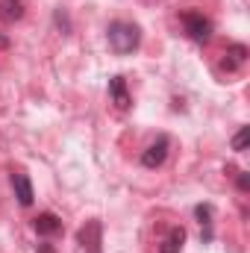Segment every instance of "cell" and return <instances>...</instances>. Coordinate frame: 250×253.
Returning a JSON list of instances; mask_svg holds the SVG:
<instances>
[{"instance_id": "1", "label": "cell", "mask_w": 250, "mask_h": 253, "mask_svg": "<svg viewBox=\"0 0 250 253\" xmlns=\"http://www.w3.org/2000/svg\"><path fill=\"white\" fill-rule=\"evenodd\" d=\"M106 39H109V47L118 56H126L141 44V30L129 21H112L109 30H106Z\"/></svg>"}, {"instance_id": "2", "label": "cell", "mask_w": 250, "mask_h": 253, "mask_svg": "<svg viewBox=\"0 0 250 253\" xmlns=\"http://www.w3.org/2000/svg\"><path fill=\"white\" fill-rule=\"evenodd\" d=\"M183 27H186V36L194 42V44H206L215 33L212 21L200 12H183Z\"/></svg>"}, {"instance_id": "3", "label": "cell", "mask_w": 250, "mask_h": 253, "mask_svg": "<svg viewBox=\"0 0 250 253\" xmlns=\"http://www.w3.org/2000/svg\"><path fill=\"white\" fill-rule=\"evenodd\" d=\"M77 245L83 253H103V224L97 218L85 221V227H80L77 233Z\"/></svg>"}, {"instance_id": "4", "label": "cell", "mask_w": 250, "mask_h": 253, "mask_svg": "<svg viewBox=\"0 0 250 253\" xmlns=\"http://www.w3.org/2000/svg\"><path fill=\"white\" fill-rule=\"evenodd\" d=\"M168 147H171L168 135H159L156 141H150V144L141 150V165H144V168H159V165L168 159Z\"/></svg>"}, {"instance_id": "5", "label": "cell", "mask_w": 250, "mask_h": 253, "mask_svg": "<svg viewBox=\"0 0 250 253\" xmlns=\"http://www.w3.org/2000/svg\"><path fill=\"white\" fill-rule=\"evenodd\" d=\"M109 97H112L115 109H121V112H126V109L132 106V97H129V91H126L124 77H112V80H109Z\"/></svg>"}, {"instance_id": "6", "label": "cell", "mask_w": 250, "mask_h": 253, "mask_svg": "<svg viewBox=\"0 0 250 253\" xmlns=\"http://www.w3.org/2000/svg\"><path fill=\"white\" fill-rule=\"evenodd\" d=\"M33 230H36L39 236H59V233H62V218L53 215V212H42V215H36Z\"/></svg>"}, {"instance_id": "7", "label": "cell", "mask_w": 250, "mask_h": 253, "mask_svg": "<svg viewBox=\"0 0 250 253\" xmlns=\"http://www.w3.org/2000/svg\"><path fill=\"white\" fill-rule=\"evenodd\" d=\"M248 56H250L248 44H242V42L227 44V50H224V65H227V71H239L242 65L248 62Z\"/></svg>"}, {"instance_id": "8", "label": "cell", "mask_w": 250, "mask_h": 253, "mask_svg": "<svg viewBox=\"0 0 250 253\" xmlns=\"http://www.w3.org/2000/svg\"><path fill=\"white\" fill-rule=\"evenodd\" d=\"M12 189H15V197H18V203L21 206H33V183H30V177L27 174H12Z\"/></svg>"}, {"instance_id": "9", "label": "cell", "mask_w": 250, "mask_h": 253, "mask_svg": "<svg viewBox=\"0 0 250 253\" xmlns=\"http://www.w3.org/2000/svg\"><path fill=\"white\" fill-rule=\"evenodd\" d=\"M24 9H27V0H0V21L3 24H15L24 18Z\"/></svg>"}, {"instance_id": "10", "label": "cell", "mask_w": 250, "mask_h": 253, "mask_svg": "<svg viewBox=\"0 0 250 253\" xmlns=\"http://www.w3.org/2000/svg\"><path fill=\"white\" fill-rule=\"evenodd\" d=\"M183 245H186V230H183V227H171L168 239L156 248V253H180Z\"/></svg>"}, {"instance_id": "11", "label": "cell", "mask_w": 250, "mask_h": 253, "mask_svg": "<svg viewBox=\"0 0 250 253\" xmlns=\"http://www.w3.org/2000/svg\"><path fill=\"white\" fill-rule=\"evenodd\" d=\"M233 150H236V153H245V150H248V126H242V129L233 135Z\"/></svg>"}, {"instance_id": "12", "label": "cell", "mask_w": 250, "mask_h": 253, "mask_svg": "<svg viewBox=\"0 0 250 253\" xmlns=\"http://www.w3.org/2000/svg\"><path fill=\"white\" fill-rule=\"evenodd\" d=\"M194 215H197V221H200V224H206V227L212 224V206H209V203L194 206Z\"/></svg>"}, {"instance_id": "13", "label": "cell", "mask_w": 250, "mask_h": 253, "mask_svg": "<svg viewBox=\"0 0 250 253\" xmlns=\"http://www.w3.org/2000/svg\"><path fill=\"white\" fill-rule=\"evenodd\" d=\"M236 183H239V191H248L250 189V177L245 174V171H239V180H236Z\"/></svg>"}, {"instance_id": "14", "label": "cell", "mask_w": 250, "mask_h": 253, "mask_svg": "<svg viewBox=\"0 0 250 253\" xmlns=\"http://www.w3.org/2000/svg\"><path fill=\"white\" fill-rule=\"evenodd\" d=\"M6 44H9V42H6V39H3V36H0V47H6Z\"/></svg>"}]
</instances>
